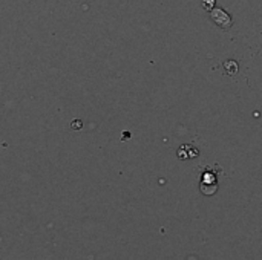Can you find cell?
Masks as SVG:
<instances>
[{"label":"cell","instance_id":"obj_1","mask_svg":"<svg viewBox=\"0 0 262 260\" xmlns=\"http://www.w3.org/2000/svg\"><path fill=\"white\" fill-rule=\"evenodd\" d=\"M210 17H212V20H213L218 26H221L223 29H229V28L233 25V20L230 18V15H229L224 9H221V8L212 9Z\"/></svg>","mask_w":262,"mask_h":260},{"label":"cell","instance_id":"obj_2","mask_svg":"<svg viewBox=\"0 0 262 260\" xmlns=\"http://www.w3.org/2000/svg\"><path fill=\"white\" fill-rule=\"evenodd\" d=\"M224 70L227 75H236L238 74V63L235 60H227L224 63Z\"/></svg>","mask_w":262,"mask_h":260},{"label":"cell","instance_id":"obj_3","mask_svg":"<svg viewBox=\"0 0 262 260\" xmlns=\"http://www.w3.org/2000/svg\"><path fill=\"white\" fill-rule=\"evenodd\" d=\"M71 127H72V129H81V121H80V120H75V121H72Z\"/></svg>","mask_w":262,"mask_h":260}]
</instances>
